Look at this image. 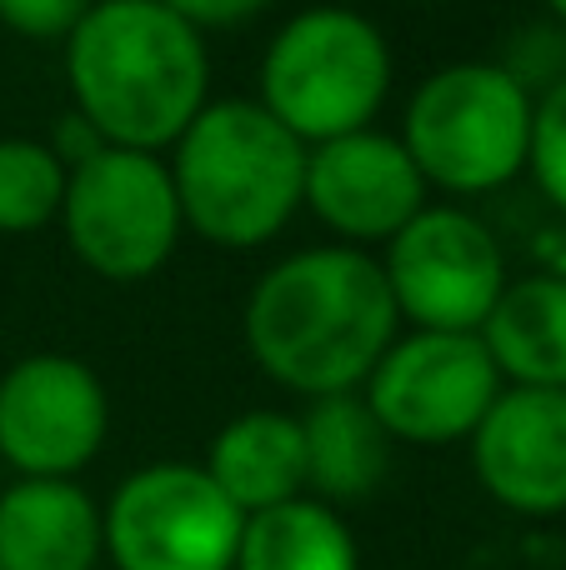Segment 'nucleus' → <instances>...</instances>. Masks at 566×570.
<instances>
[{"mask_svg": "<svg viewBox=\"0 0 566 570\" xmlns=\"http://www.w3.org/2000/svg\"><path fill=\"white\" fill-rule=\"evenodd\" d=\"M261 375L306 401L357 395L387 345L401 335L381 261L357 246H306L276 261L241 311Z\"/></svg>", "mask_w": 566, "mask_h": 570, "instance_id": "1", "label": "nucleus"}, {"mask_svg": "<svg viewBox=\"0 0 566 570\" xmlns=\"http://www.w3.org/2000/svg\"><path fill=\"white\" fill-rule=\"evenodd\" d=\"M60 50L70 110L110 146L166 156L211 106L206 36L160 0H96Z\"/></svg>", "mask_w": 566, "mask_h": 570, "instance_id": "2", "label": "nucleus"}, {"mask_svg": "<svg viewBox=\"0 0 566 570\" xmlns=\"http://www.w3.org/2000/svg\"><path fill=\"white\" fill-rule=\"evenodd\" d=\"M180 220L221 250L271 246L306 190V146L256 100H211L166 150Z\"/></svg>", "mask_w": 566, "mask_h": 570, "instance_id": "3", "label": "nucleus"}, {"mask_svg": "<svg viewBox=\"0 0 566 570\" xmlns=\"http://www.w3.org/2000/svg\"><path fill=\"white\" fill-rule=\"evenodd\" d=\"M391 96V46L351 6H306L261 50L256 106L301 146L371 130Z\"/></svg>", "mask_w": 566, "mask_h": 570, "instance_id": "4", "label": "nucleus"}, {"mask_svg": "<svg viewBox=\"0 0 566 570\" xmlns=\"http://www.w3.org/2000/svg\"><path fill=\"white\" fill-rule=\"evenodd\" d=\"M531 116L537 96H527L497 60H451L411 90L401 146L431 190L477 200L527 170Z\"/></svg>", "mask_w": 566, "mask_h": 570, "instance_id": "5", "label": "nucleus"}, {"mask_svg": "<svg viewBox=\"0 0 566 570\" xmlns=\"http://www.w3.org/2000/svg\"><path fill=\"white\" fill-rule=\"evenodd\" d=\"M60 230L70 256L100 281L136 285L166 271L186 236L166 156L106 146L76 166L60 200Z\"/></svg>", "mask_w": 566, "mask_h": 570, "instance_id": "6", "label": "nucleus"}, {"mask_svg": "<svg viewBox=\"0 0 566 570\" xmlns=\"http://www.w3.org/2000/svg\"><path fill=\"white\" fill-rule=\"evenodd\" d=\"M246 515L196 461H150L100 505L110 570H236Z\"/></svg>", "mask_w": 566, "mask_h": 570, "instance_id": "7", "label": "nucleus"}, {"mask_svg": "<svg viewBox=\"0 0 566 570\" xmlns=\"http://www.w3.org/2000/svg\"><path fill=\"white\" fill-rule=\"evenodd\" d=\"M507 381L481 335L407 331L367 375L361 401L387 431V441L437 451V445L471 441Z\"/></svg>", "mask_w": 566, "mask_h": 570, "instance_id": "8", "label": "nucleus"}, {"mask_svg": "<svg viewBox=\"0 0 566 570\" xmlns=\"http://www.w3.org/2000/svg\"><path fill=\"white\" fill-rule=\"evenodd\" d=\"M381 276L411 331L481 335L491 305L507 291V250L497 230L467 206H427L401 236L387 240Z\"/></svg>", "mask_w": 566, "mask_h": 570, "instance_id": "9", "label": "nucleus"}, {"mask_svg": "<svg viewBox=\"0 0 566 570\" xmlns=\"http://www.w3.org/2000/svg\"><path fill=\"white\" fill-rule=\"evenodd\" d=\"M106 435L110 395L86 361L40 351L0 375V465L16 481H76Z\"/></svg>", "mask_w": 566, "mask_h": 570, "instance_id": "10", "label": "nucleus"}, {"mask_svg": "<svg viewBox=\"0 0 566 570\" xmlns=\"http://www.w3.org/2000/svg\"><path fill=\"white\" fill-rule=\"evenodd\" d=\"M431 186L421 180L411 150L387 130H351V136L306 146V190L301 206L336 236V246H387L431 206Z\"/></svg>", "mask_w": 566, "mask_h": 570, "instance_id": "11", "label": "nucleus"}, {"mask_svg": "<svg viewBox=\"0 0 566 570\" xmlns=\"http://www.w3.org/2000/svg\"><path fill=\"white\" fill-rule=\"evenodd\" d=\"M477 485L521 521L566 515V391L507 385L471 435Z\"/></svg>", "mask_w": 566, "mask_h": 570, "instance_id": "12", "label": "nucleus"}, {"mask_svg": "<svg viewBox=\"0 0 566 570\" xmlns=\"http://www.w3.org/2000/svg\"><path fill=\"white\" fill-rule=\"evenodd\" d=\"M100 501L80 481L0 485V570H100Z\"/></svg>", "mask_w": 566, "mask_h": 570, "instance_id": "13", "label": "nucleus"}, {"mask_svg": "<svg viewBox=\"0 0 566 570\" xmlns=\"http://www.w3.org/2000/svg\"><path fill=\"white\" fill-rule=\"evenodd\" d=\"M206 475L221 485L241 515L286 505L306 495V441L301 415L286 411H241L216 431L206 451Z\"/></svg>", "mask_w": 566, "mask_h": 570, "instance_id": "14", "label": "nucleus"}, {"mask_svg": "<svg viewBox=\"0 0 566 570\" xmlns=\"http://www.w3.org/2000/svg\"><path fill=\"white\" fill-rule=\"evenodd\" d=\"M481 345L507 385L566 391V281L541 271L507 281L481 325Z\"/></svg>", "mask_w": 566, "mask_h": 570, "instance_id": "15", "label": "nucleus"}, {"mask_svg": "<svg viewBox=\"0 0 566 570\" xmlns=\"http://www.w3.org/2000/svg\"><path fill=\"white\" fill-rule=\"evenodd\" d=\"M301 441H306V495L326 505L367 501L391 465V441L357 395H326L311 401L301 415Z\"/></svg>", "mask_w": 566, "mask_h": 570, "instance_id": "16", "label": "nucleus"}, {"mask_svg": "<svg viewBox=\"0 0 566 570\" xmlns=\"http://www.w3.org/2000/svg\"><path fill=\"white\" fill-rule=\"evenodd\" d=\"M236 570H361V546L336 505L296 495L246 515Z\"/></svg>", "mask_w": 566, "mask_h": 570, "instance_id": "17", "label": "nucleus"}, {"mask_svg": "<svg viewBox=\"0 0 566 570\" xmlns=\"http://www.w3.org/2000/svg\"><path fill=\"white\" fill-rule=\"evenodd\" d=\"M70 170L36 136H0V236H36L60 220Z\"/></svg>", "mask_w": 566, "mask_h": 570, "instance_id": "18", "label": "nucleus"}, {"mask_svg": "<svg viewBox=\"0 0 566 570\" xmlns=\"http://www.w3.org/2000/svg\"><path fill=\"white\" fill-rule=\"evenodd\" d=\"M527 96H547L552 86L566 80V26L557 20H531L507 40V56L497 60Z\"/></svg>", "mask_w": 566, "mask_h": 570, "instance_id": "19", "label": "nucleus"}, {"mask_svg": "<svg viewBox=\"0 0 566 570\" xmlns=\"http://www.w3.org/2000/svg\"><path fill=\"white\" fill-rule=\"evenodd\" d=\"M527 170L547 206L566 216V80L537 96V116H531V156Z\"/></svg>", "mask_w": 566, "mask_h": 570, "instance_id": "20", "label": "nucleus"}, {"mask_svg": "<svg viewBox=\"0 0 566 570\" xmlns=\"http://www.w3.org/2000/svg\"><path fill=\"white\" fill-rule=\"evenodd\" d=\"M96 0H0V26L20 40H36V46H66V36L86 20V10Z\"/></svg>", "mask_w": 566, "mask_h": 570, "instance_id": "21", "label": "nucleus"}, {"mask_svg": "<svg viewBox=\"0 0 566 570\" xmlns=\"http://www.w3.org/2000/svg\"><path fill=\"white\" fill-rule=\"evenodd\" d=\"M160 6L170 10V16H180L191 30H231V26H246V20H256L261 10L271 6V0H160Z\"/></svg>", "mask_w": 566, "mask_h": 570, "instance_id": "22", "label": "nucleus"}, {"mask_svg": "<svg viewBox=\"0 0 566 570\" xmlns=\"http://www.w3.org/2000/svg\"><path fill=\"white\" fill-rule=\"evenodd\" d=\"M50 150H56V160L66 170H76V166H86L90 156H100V150L110 146L106 136H100L96 126H90L86 116H80V110H66V116L56 120V130H50V140H46Z\"/></svg>", "mask_w": 566, "mask_h": 570, "instance_id": "23", "label": "nucleus"}, {"mask_svg": "<svg viewBox=\"0 0 566 570\" xmlns=\"http://www.w3.org/2000/svg\"><path fill=\"white\" fill-rule=\"evenodd\" d=\"M531 256H537L541 276H562L566 281V216H557L552 226H541L531 236Z\"/></svg>", "mask_w": 566, "mask_h": 570, "instance_id": "24", "label": "nucleus"}, {"mask_svg": "<svg viewBox=\"0 0 566 570\" xmlns=\"http://www.w3.org/2000/svg\"><path fill=\"white\" fill-rule=\"evenodd\" d=\"M547 16L557 20V26H566V0H547Z\"/></svg>", "mask_w": 566, "mask_h": 570, "instance_id": "25", "label": "nucleus"}]
</instances>
